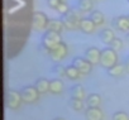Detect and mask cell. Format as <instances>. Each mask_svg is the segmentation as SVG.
<instances>
[{"label":"cell","instance_id":"obj_1","mask_svg":"<svg viewBox=\"0 0 129 120\" xmlns=\"http://www.w3.org/2000/svg\"><path fill=\"white\" fill-rule=\"evenodd\" d=\"M118 63V53L111 47H105L101 49V57H100V65L103 68L109 70L113 66Z\"/></svg>","mask_w":129,"mask_h":120},{"label":"cell","instance_id":"obj_2","mask_svg":"<svg viewBox=\"0 0 129 120\" xmlns=\"http://www.w3.org/2000/svg\"><path fill=\"white\" fill-rule=\"evenodd\" d=\"M59 19L64 24V28H66V29L76 30V29H80V22H81L82 18L80 15V12L69 10L66 14H62Z\"/></svg>","mask_w":129,"mask_h":120},{"label":"cell","instance_id":"obj_3","mask_svg":"<svg viewBox=\"0 0 129 120\" xmlns=\"http://www.w3.org/2000/svg\"><path fill=\"white\" fill-rule=\"evenodd\" d=\"M62 42V38H61V33H57V32H52V30H46L43 34H42V41H41V44L47 48L48 51H51L52 48H54L57 44H59Z\"/></svg>","mask_w":129,"mask_h":120},{"label":"cell","instance_id":"obj_4","mask_svg":"<svg viewBox=\"0 0 129 120\" xmlns=\"http://www.w3.org/2000/svg\"><path fill=\"white\" fill-rule=\"evenodd\" d=\"M49 24V18L43 12H34L32 18V28L37 32L47 30Z\"/></svg>","mask_w":129,"mask_h":120},{"label":"cell","instance_id":"obj_5","mask_svg":"<svg viewBox=\"0 0 129 120\" xmlns=\"http://www.w3.org/2000/svg\"><path fill=\"white\" fill-rule=\"evenodd\" d=\"M5 105L10 109V110H18L23 102L22 95L20 92L15 91V90H8L5 92Z\"/></svg>","mask_w":129,"mask_h":120},{"label":"cell","instance_id":"obj_6","mask_svg":"<svg viewBox=\"0 0 129 120\" xmlns=\"http://www.w3.org/2000/svg\"><path fill=\"white\" fill-rule=\"evenodd\" d=\"M67 53H69V47H67V44L64 43V42H61V43L57 44L54 48H52L48 54L51 56V59H52L53 62L59 63L62 59L66 58Z\"/></svg>","mask_w":129,"mask_h":120},{"label":"cell","instance_id":"obj_7","mask_svg":"<svg viewBox=\"0 0 129 120\" xmlns=\"http://www.w3.org/2000/svg\"><path fill=\"white\" fill-rule=\"evenodd\" d=\"M20 95H22L23 102L34 104V102L38 101L41 94L38 92V90L36 89V86H24V87L20 90Z\"/></svg>","mask_w":129,"mask_h":120},{"label":"cell","instance_id":"obj_8","mask_svg":"<svg viewBox=\"0 0 129 120\" xmlns=\"http://www.w3.org/2000/svg\"><path fill=\"white\" fill-rule=\"evenodd\" d=\"M72 65L82 73V75H87L91 72V68H92V65L87 61L85 57H81V56H76L74 57L72 59Z\"/></svg>","mask_w":129,"mask_h":120},{"label":"cell","instance_id":"obj_9","mask_svg":"<svg viewBox=\"0 0 129 120\" xmlns=\"http://www.w3.org/2000/svg\"><path fill=\"white\" fill-rule=\"evenodd\" d=\"M111 25L118 32H123V33H128L129 32V23H128L126 15H116V17H114L111 19Z\"/></svg>","mask_w":129,"mask_h":120},{"label":"cell","instance_id":"obj_10","mask_svg":"<svg viewBox=\"0 0 129 120\" xmlns=\"http://www.w3.org/2000/svg\"><path fill=\"white\" fill-rule=\"evenodd\" d=\"M84 57L91 65H96L100 63V57H101V49L96 48V47H87L85 49Z\"/></svg>","mask_w":129,"mask_h":120},{"label":"cell","instance_id":"obj_11","mask_svg":"<svg viewBox=\"0 0 129 120\" xmlns=\"http://www.w3.org/2000/svg\"><path fill=\"white\" fill-rule=\"evenodd\" d=\"M85 119L86 120H103L104 119V112L101 111L100 107L87 106V109L85 110Z\"/></svg>","mask_w":129,"mask_h":120},{"label":"cell","instance_id":"obj_12","mask_svg":"<svg viewBox=\"0 0 129 120\" xmlns=\"http://www.w3.org/2000/svg\"><path fill=\"white\" fill-rule=\"evenodd\" d=\"M96 25L94 24V22L90 18H82L80 22V30L85 34H92L95 33Z\"/></svg>","mask_w":129,"mask_h":120},{"label":"cell","instance_id":"obj_13","mask_svg":"<svg viewBox=\"0 0 129 120\" xmlns=\"http://www.w3.org/2000/svg\"><path fill=\"white\" fill-rule=\"evenodd\" d=\"M99 37H100V39H101V42L104 44H109L110 46V43L115 38V34H114V30L111 28H104V29H101Z\"/></svg>","mask_w":129,"mask_h":120},{"label":"cell","instance_id":"obj_14","mask_svg":"<svg viewBox=\"0 0 129 120\" xmlns=\"http://www.w3.org/2000/svg\"><path fill=\"white\" fill-rule=\"evenodd\" d=\"M70 92H71V97H75V99L84 100V99H86V97H87V96H86V94H85V89H84L80 84H75V85L71 87Z\"/></svg>","mask_w":129,"mask_h":120},{"label":"cell","instance_id":"obj_15","mask_svg":"<svg viewBox=\"0 0 129 120\" xmlns=\"http://www.w3.org/2000/svg\"><path fill=\"white\" fill-rule=\"evenodd\" d=\"M64 28V24L62 23L61 19H57V18H52L49 19V24H48V30H52V32H57V33H62Z\"/></svg>","mask_w":129,"mask_h":120},{"label":"cell","instance_id":"obj_16","mask_svg":"<svg viewBox=\"0 0 129 120\" xmlns=\"http://www.w3.org/2000/svg\"><path fill=\"white\" fill-rule=\"evenodd\" d=\"M77 10L81 13H89L92 10L94 7V0H77Z\"/></svg>","mask_w":129,"mask_h":120},{"label":"cell","instance_id":"obj_17","mask_svg":"<svg viewBox=\"0 0 129 120\" xmlns=\"http://www.w3.org/2000/svg\"><path fill=\"white\" fill-rule=\"evenodd\" d=\"M89 18L94 22V24H95L96 27H101V25L105 24V17H104V14H103L101 12H99V10H92V12H90V17H89Z\"/></svg>","mask_w":129,"mask_h":120},{"label":"cell","instance_id":"obj_18","mask_svg":"<svg viewBox=\"0 0 129 120\" xmlns=\"http://www.w3.org/2000/svg\"><path fill=\"white\" fill-rule=\"evenodd\" d=\"M81 72L71 63V65H69V66H66V77L69 78V80H72V81H75V80H79L80 77H81Z\"/></svg>","mask_w":129,"mask_h":120},{"label":"cell","instance_id":"obj_19","mask_svg":"<svg viewBox=\"0 0 129 120\" xmlns=\"http://www.w3.org/2000/svg\"><path fill=\"white\" fill-rule=\"evenodd\" d=\"M34 86H36V89L38 90L39 94H46V92L49 91V81H48L47 78H44V77L38 78V80L36 81Z\"/></svg>","mask_w":129,"mask_h":120},{"label":"cell","instance_id":"obj_20","mask_svg":"<svg viewBox=\"0 0 129 120\" xmlns=\"http://www.w3.org/2000/svg\"><path fill=\"white\" fill-rule=\"evenodd\" d=\"M62 90H63V84L59 78H53L49 81V92L51 94L58 95L62 92Z\"/></svg>","mask_w":129,"mask_h":120},{"label":"cell","instance_id":"obj_21","mask_svg":"<svg viewBox=\"0 0 129 120\" xmlns=\"http://www.w3.org/2000/svg\"><path fill=\"white\" fill-rule=\"evenodd\" d=\"M124 72H126V71H125V65H123V63H116L115 66H113L111 68L108 70V75L111 77H119Z\"/></svg>","mask_w":129,"mask_h":120},{"label":"cell","instance_id":"obj_22","mask_svg":"<svg viewBox=\"0 0 129 120\" xmlns=\"http://www.w3.org/2000/svg\"><path fill=\"white\" fill-rule=\"evenodd\" d=\"M86 104H87V106H91V107H99L101 104L100 95L99 94H90L86 97Z\"/></svg>","mask_w":129,"mask_h":120},{"label":"cell","instance_id":"obj_23","mask_svg":"<svg viewBox=\"0 0 129 120\" xmlns=\"http://www.w3.org/2000/svg\"><path fill=\"white\" fill-rule=\"evenodd\" d=\"M70 106H71V109L75 110V111H81V110H84V107H85V102H84V100L71 97V99H70Z\"/></svg>","mask_w":129,"mask_h":120},{"label":"cell","instance_id":"obj_24","mask_svg":"<svg viewBox=\"0 0 129 120\" xmlns=\"http://www.w3.org/2000/svg\"><path fill=\"white\" fill-rule=\"evenodd\" d=\"M52 72H54L59 77H64L66 76V67L61 63H54V66L52 67Z\"/></svg>","mask_w":129,"mask_h":120},{"label":"cell","instance_id":"obj_25","mask_svg":"<svg viewBox=\"0 0 129 120\" xmlns=\"http://www.w3.org/2000/svg\"><path fill=\"white\" fill-rule=\"evenodd\" d=\"M111 119L113 120H129V115L125 111H115Z\"/></svg>","mask_w":129,"mask_h":120},{"label":"cell","instance_id":"obj_26","mask_svg":"<svg viewBox=\"0 0 129 120\" xmlns=\"http://www.w3.org/2000/svg\"><path fill=\"white\" fill-rule=\"evenodd\" d=\"M110 47L118 52V51H120V49L123 48V41H121L120 38H116V37H115V38H114V41L110 43Z\"/></svg>","mask_w":129,"mask_h":120},{"label":"cell","instance_id":"obj_27","mask_svg":"<svg viewBox=\"0 0 129 120\" xmlns=\"http://www.w3.org/2000/svg\"><path fill=\"white\" fill-rule=\"evenodd\" d=\"M69 10H70V7H69V4H67L66 2H62V3L58 5V8L56 9V12L59 13L61 15H62V14H66Z\"/></svg>","mask_w":129,"mask_h":120},{"label":"cell","instance_id":"obj_28","mask_svg":"<svg viewBox=\"0 0 129 120\" xmlns=\"http://www.w3.org/2000/svg\"><path fill=\"white\" fill-rule=\"evenodd\" d=\"M61 3H62V0H47L48 8H51V9H53V10H56Z\"/></svg>","mask_w":129,"mask_h":120},{"label":"cell","instance_id":"obj_29","mask_svg":"<svg viewBox=\"0 0 129 120\" xmlns=\"http://www.w3.org/2000/svg\"><path fill=\"white\" fill-rule=\"evenodd\" d=\"M124 65H125V71H126V72H129V56L126 57V59H125Z\"/></svg>","mask_w":129,"mask_h":120},{"label":"cell","instance_id":"obj_30","mask_svg":"<svg viewBox=\"0 0 129 120\" xmlns=\"http://www.w3.org/2000/svg\"><path fill=\"white\" fill-rule=\"evenodd\" d=\"M53 120H66V119H63V117H61V116H58V117H54Z\"/></svg>","mask_w":129,"mask_h":120},{"label":"cell","instance_id":"obj_31","mask_svg":"<svg viewBox=\"0 0 129 120\" xmlns=\"http://www.w3.org/2000/svg\"><path fill=\"white\" fill-rule=\"evenodd\" d=\"M125 38H126V41H128V43H129V32L126 33V37H125Z\"/></svg>","mask_w":129,"mask_h":120},{"label":"cell","instance_id":"obj_32","mask_svg":"<svg viewBox=\"0 0 129 120\" xmlns=\"http://www.w3.org/2000/svg\"><path fill=\"white\" fill-rule=\"evenodd\" d=\"M126 18H128V23H129V14H128V15H126Z\"/></svg>","mask_w":129,"mask_h":120},{"label":"cell","instance_id":"obj_33","mask_svg":"<svg viewBox=\"0 0 129 120\" xmlns=\"http://www.w3.org/2000/svg\"><path fill=\"white\" fill-rule=\"evenodd\" d=\"M62 2H66V0H62Z\"/></svg>","mask_w":129,"mask_h":120},{"label":"cell","instance_id":"obj_34","mask_svg":"<svg viewBox=\"0 0 129 120\" xmlns=\"http://www.w3.org/2000/svg\"><path fill=\"white\" fill-rule=\"evenodd\" d=\"M128 3H129V0H128Z\"/></svg>","mask_w":129,"mask_h":120}]
</instances>
